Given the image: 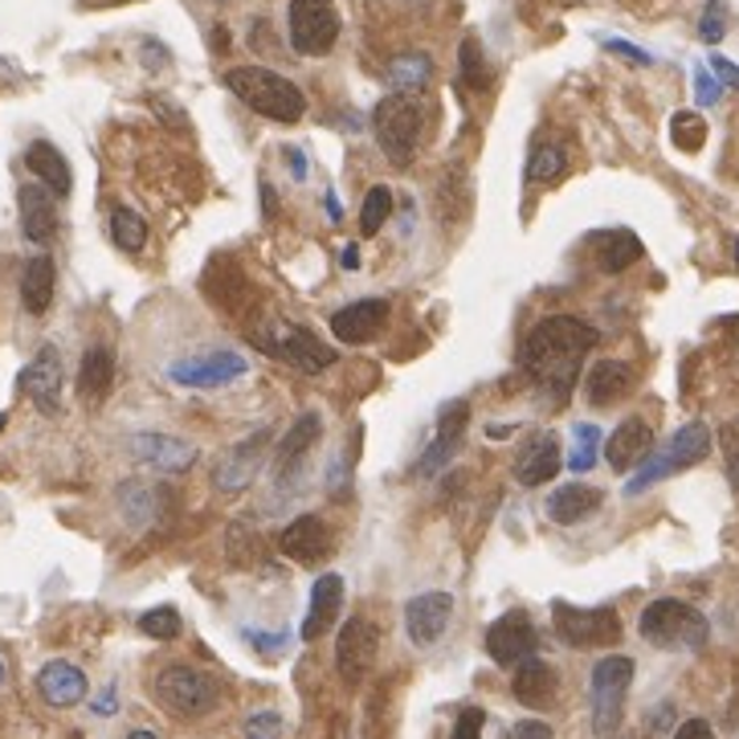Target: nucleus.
Returning a JSON list of instances; mask_svg holds the SVG:
<instances>
[{
	"instance_id": "nucleus-1",
	"label": "nucleus",
	"mask_w": 739,
	"mask_h": 739,
	"mask_svg": "<svg viewBox=\"0 0 739 739\" xmlns=\"http://www.w3.org/2000/svg\"><path fill=\"white\" fill-rule=\"evenodd\" d=\"M592 344H597V331L584 319H577V315H548L524 339L519 363H524L527 377L536 380V389L548 392L551 404H564Z\"/></svg>"
},
{
	"instance_id": "nucleus-2",
	"label": "nucleus",
	"mask_w": 739,
	"mask_h": 739,
	"mask_svg": "<svg viewBox=\"0 0 739 739\" xmlns=\"http://www.w3.org/2000/svg\"><path fill=\"white\" fill-rule=\"evenodd\" d=\"M225 86L237 98H242L245 107L257 110L262 119L298 123V119H303V110H307V98H303V91H298L295 82L283 78V74H274V70H266V66L229 70Z\"/></svg>"
},
{
	"instance_id": "nucleus-3",
	"label": "nucleus",
	"mask_w": 739,
	"mask_h": 739,
	"mask_svg": "<svg viewBox=\"0 0 739 739\" xmlns=\"http://www.w3.org/2000/svg\"><path fill=\"white\" fill-rule=\"evenodd\" d=\"M637 633H642L650 645H658V650H703L711 630H707V617H703L695 605L674 601V597H662V601H650V605L642 609Z\"/></svg>"
},
{
	"instance_id": "nucleus-4",
	"label": "nucleus",
	"mask_w": 739,
	"mask_h": 739,
	"mask_svg": "<svg viewBox=\"0 0 739 739\" xmlns=\"http://www.w3.org/2000/svg\"><path fill=\"white\" fill-rule=\"evenodd\" d=\"M421 127H425V110H421L418 98L409 95L380 98L377 110H372V131H377V144L392 168L413 163L421 144Z\"/></svg>"
},
{
	"instance_id": "nucleus-5",
	"label": "nucleus",
	"mask_w": 739,
	"mask_h": 739,
	"mask_svg": "<svg viewBox=\"0 0 739 739\" xmlns=\"http://www.w3.org/2000/svg\"><path fill=\"white\" fill-rule=\"evenodd\" d=\"M156 699L168 715H180V719H201L217 707V683L197 666H184V662H168L160 674H156Z\"/></svg>"
},
{
	"instance_id": "nucleus-6",
	"label": "nucleus",
	"mask_w": 739,
	"mask_h": 739,
	"mask_svg": "<svg viewBox=\"0 0 739 739\" xmlns=\"http://www.w3.org/2000/svg\"><path fill=\"white\" fill-rule=\"evenodd\" d=\"M551 625L560 633V642L572 645V650H601V645H617L621 642V617L617 609H580L568 605V601H556L551 605Z\"/></svg>"
},
{
	"instance_id": "nucleus-7",
	"label": "nucleus",
	"mask_w": 739,
	"mask_h": 739,
	"mask_svg": "<svg viewBox=\"0 0 739 739\" xmlns=\"http://www.w3.org/2000/svg\"><path fill=\"white\" fill-rule=\"evenodd\" d=\"M630 683H633V658L613 654V658H601L597 666H592L589 699H592V727H597V736L617 731Z\"/></svg>"
},
{
	"instance_id": "nucleus-8",
	"label": "nucleus",
	"mask_w": 739,
	"mask_h": 739,
	"mask_svg": "<svg viewBox=\"0 0 739 739\" xmlns=\"http://www.w3.org/2000/svg\"><path fill=\"white\" fill-rule=\"evenodd\" d=\"M339 38L336 0H291V45L303 57L331 54Z\"/></svg>"
},
{
	"instance_id": "nucleus-9",
	"label": "nucleus",
	"mask_w": 739,
	"mask_h": 739,
	"mask_svg": "<svg viewBox=\"0 0 739 739\" xmlns=\"http://www.w3.org/2000/svg\"><path fill=\"white\" fill-rule=\"evenodd\" d=\"M250 372L242 351H209V356H189V360L168 363V380L184 389H225L233 380Z\"/></svg>"
},
{
	"instance_id": "nucleus-10",
	"label": "nucleus",
	"mask_w": 739,
	"mask_h": 739,
	"mask_svg": "<svg viewBox=\"0 0 739 739\" xmlns=\"http://www.w3.org/2000/svg\"><path fill=\"white\" fill-rule=\"evenodd\" d=\"M380 650V630L368 617H348L336 642V671L348 686H360Z\"/></svg>"
},
{
	"instance_id": "nucleus-11",
	"label": "nucleus",
	"mask_w": 739,
	"mask_h": 739,
	"mask_svg": "<svg viewBox=\"0 0 739 739\" xmlns=\"http://www.w3.org/2000/svg\"><path fill=\"white\" fill-rule=\"evenodd\" d=\"M486 654L498 662V666H519L536 654V625L524 609H511L486 630Z\"/></svg>"
},
{
	"instance_id": "nucleus-12",
	"label": "nucleus",
	"mask_w": 739,
	"mask_h": 739,
	"mask_svg": "<svg viewBox=\"0 0 739 739\" xmlns=\"http://www.w3.org/2000/svg\"><path fill=\"white\" fill-rule=\"evenodd\" d=\"M266 450H270V433H254L245 445H233L221 462H217L213 471V486L217 490H225V495H242V490H250L257 478V471H262V462H266Z\"/></svg>"
},
{
	"instance_id": "nucleus-13",
	"label": "nucleus",
	"mask_w": 739,
	"mask_h": 739,
	"mask_svg": "<svg viewBox=\"0 0 739 739\" xmlns=\"http://www.w3.org/2000/svg\"><path fill=\"white\" fill-rule=\"evenodd\" d=\"M131 454H135V462H144L148 471L184 474L197 466L201 450H197L192 442H184V437H172V433H135Z\"/></svg>"
},
{
	"instance_id": "nucleus-14",
	"label": "nucleus",
	"mask_w": 739,
	"mask_h": 739,
	"mask_svg": "<svg viewBox=\"0 0 739 739\" xmlns=\"http://www.w3.org/2000/svg\"><path fill=\"white\" fill-rule=\"evenodd\" d=\"M454 617V597L450 592H418L404 605V633L413 645H433L442 642V633L450 630Z\"/></svg>"
},
{
	"instance_id": "nucleus-15",
	"label": "nucleus",
	"mask_w": 739,
	"mask_h": 739,
	"mask_svg": "<svg viewBox=\"0 0 739 739\" xmlns=\"http://www.w3.org/2000/svg\"><path fill=\"white\" fill-rule=\"evenodd\" d=\"M262 348L274 351L278 360H286L291 368H298V372H307V377H315V372L336 363V348H327L323 339H315L310 331H303V327H283V336L262 339Z\"/></svg>"
},
{
	"instance_id": "nucleus-16",
	"label": "nucleus",
	"mask_w": 739,
	"mask_h": 739,
	"mask_svg": "<svg viewBox=\"0 0 739 739\" xmlns=\"http://www.w3.org/2000/svg\"><path fill=\"white\" fill-rule=\"evenodd\" d=\"M466 425H471V404L454 401L450 409H442V418H437V433H433L430 450L418 457L413 474H418V478H430V474L442 471L445 462L462 450V433H466Z\"/></svg>"
},
{
	"instance_id": "nucleus-17",
	"label": "nucleus",
	"mask_w": 739,
	"mask_h": 739,
	"mask_svg": "<svg viewBox=\"0 0 739 739\" xmlns=\"http://www.w3.org/2000/svg\"><path fill=\"white\" fill-rule=\"evenodd\" d=\"M17 384L41 413H57L62 409V356H57V348H41L25 363V372H21Z\"/></svg>"
},
{
	"instance_id": "nucleus-18",
	"label": "nucleus",
	"mask_w": 739,
	"mask_h": 739,
	"mask_svg": "<svg viewBox=\"0 0 739 739\" xmlns=\"http://www.w3.org/2000/svg\"><path fill=\"white\" fill-rule=\"evenodd\" d=\"M278 548L291 560H298V564H323L327 551H331V531H327V524H323L319 515H298L295 524L283 527Z\"/></svg>"
},
{
	"instance_id": "nucleus-19",
	"label": "nucleus",
	"mask_w": 739,
	"mask_h": 739,
	"mask_svg": "<svg viewBox=\"0 0 739 739\" xmlns=\"http://www.w3.org/2000/svg\"><path fill=\"white\" fill-rule=\"evenodd\" d=\"M389 319V303L384 298H360V303H348L331 315V331H336L339 344H368Z\"/></svg>"
},
{
	"instance_id": "nucleus-20",
	"label": "nucleus",
	"mask_w": 739,
	"mask_h": 739,
	"mask_svg": "<svg viewBox=\"0 0 739 739\" xmlns=\"http://www.w3.org/2000/svg\"><path fill=\"white\" fill-rule=\"evenodd\" d=\"M515 483L519 486H543L560 474V442L556 433H536L531 442L515 454Z\"/></svg>"
},
{
	"instance_id": "nucleus-21",
	"label": "nucleus",
	"mask_w": 739,
	"mask_h": 739,
	"mask_svg": "<svg viewBox=\"0 0 739 739\" xmlns=\"http://www.w3.org/2000/svg\"><path fill=\"white\" fill-rule=\"evenodd\" d=\"M339 605H344V580L336 572H323L315 584H310V601H307V617H303V642H315L339 621Z\"/></svg>"
},
{
	"instance_id": "nucleus-22",
	"label": "nucleus",
	"mask_w": 739,
	"mask_h": 739,
	"mask_svg": "<svg viewBox=\"0 0 739 739\" xmlns=\"http://www.w3.org/2000/svg\"><path fill=\"white\" fill-rule=\"evenodd\" d=\"M323 433V418L319 413H303V418H295V425L283 433V442L274 445V474L278 478H295L298 466H303V457L315 450V442H319Z\"/></svg>"
},
{
	"instance_id": "nucleus-23",
	"label": "nucleus",
	"mask_w": 739,
	"mask_h": 739,
	"mask_svg": "<svg viewBox=\"0 0 739 739\" xmlns=\"http://www.w3.org/2000/svg\"><path fill=\"white\" fill-rule=\"evenodd\" d=\"M38 695L50 707H74L86 699V674L74 662H45L38 671Z\"/></svg>"
},
{
	"instance_id": "nucleus-24",
	"label": "nucleus",
	"mask_w": 739,
	"mask_h": 739,
	"mask_svg": "<svg viewBox=\"0 0 739 739\" xmlns=\"http://www.w3.org/2000/svg\"><path fill=\"white\" fill-rule=\"evenodd\" d=\"M650 445H654V433H650V425H645L642 418H625L617 430L609 433L605 462L613 466V471H630V466H637V462L650 454Z\"/></svg>"
},
{
	"instance_id": "nucleus-25",
	"label": "nucleus",
	"mask_w": 739,
	"mask_h": 739,
	"mask_svg": "<svg viewBox=\"0 0 739 739\" xmlns=\"http://www.w3.org/2000/svg\"><path fill=\"white\" fill-rule=\"evenodd\" d=\"M21 229H25V237L33 245H50L57 233V209H54V197L50 189H38V184H25L21 189Z\"/></svg>"
},
{
	"instance_id": "nucleus-26",
	"label": "nucleus",
	"mask_w": 739,
	"mask_h": 739,
	"mask_svg": "<svg viewBox=\"0 0 739 739\" xmlns=\"http://www.w3.org/2000/svg\"><path fill=\"white\" fill-rule=\"evenodd\" d=\"M556 671H551L548 662L539 658H527L519 662V671H515V699L524 703V707H536V711H543V707H551L556 703Z\"/></svg>"
},
{
	"instance_id": "nucleus-27",
	"label": "nucleus",
	"mask_w": 739,
	"mask_h": 739,
	"mask_svg": "<svg viewBox=\"0 0 739 739\" xmlns=\"http://www.w3.org/2000/svg\"><path fill=\"white\" fill-rule=\"evenodd\" d=\"M597 507H601V490H597V486L568 483L548 498V519L560 527H572L580 524V519H589Z\"/></svg>"
},
{
	"instance_id": "nucleus-28",
	"label": "nucleus",
	"mask_w": 739,
	"mask_h": 739,
	"mask_svg": "<svg viewBox=\"0 0 739 739\" xmlns=\"http://www.w3.org/2000/svg\"><path fill=\"white\" fill-rule=\"evenodd\" d=\"M633 384V368L621 360H601L592 363L589 372V404L597 409H609V404H617Z\"/></svg>"
},
{
	"instance_id": "nucleus-29",
	"label": "nucleus",
	"mask_w": 739,
	"mask_h": 739,
	"mask_svg": "<svg viewBox=\"0 0 739 739\" xmlns=\"http://www.w3.org/2000/svg\"><path fill=\"white\" fill-rule=\"evenodd\" d=\"M25 163L29 172L41 176V184L54 192V197H66L70 189H74V180H70V163L66 156L54 148V144H45V139H38L33 148L25 151Z\"/></svg>"
},
{
	"instance_id": "nucleus-30",
	"label": "nucleus",
	"mask_w": 739,
	"mask_h": 739,
	"mask_svg": "<svg viewBox=\"0 0 739 739\" xmlns=\"http://www.w3.org/2000/svg\"><path fill=\"white\" fill-rule=\"evenodd\" d=\"M110 384H115V356H110V348H91L86 356H82V368H78V397L82 401L98 404L103 397L110 392Z\"/></svg>"
},
{
	"instance_id": "nucleus-31",
	"label": "nucleus",
	"mask_w": 739,
	"mask_h": 739,
	"mask_svg": "<svg viewBox=\"0 0 739 739\" xmlns=\"http://www.w3.org/2000/svg\"><path fill=\"white\" fill-rule=\"evenodd\" d=\"M54 286H57L54 262H50L45 254H38L25 266V274H21V303H25L29 315H45V310H50V303H54Z\"/></svg>"
},
{
	"instance_id": "nucleus-32",
	"label": "nucleus",
	"mask_w": 739,
	"mask_h": 739,
	"mask_svg": "<svg viewBox=\"0 0 739 739\" xmlns=\"http://www.w3.org/2000/svg\"><path fill=\"white\" fill-rule=\"evenodd\" d=\"M662 454H666L674 474L686 471V466H695V462H703V457L711 454V430L703 421H690V425H683V430L674 433Z\"/></svg>"
},
{
	"instance_id": "nucleus-33",
	"label": "nucleus",
	"mask_w": 739,
	"mask_h": 739,
	"mask_svg": "<svg viewBox=\"0 0 739 739\" xmlns=\"http://www.w3.org/2000/svg\"><path fill=\"white\" fill-rule=\"evenodd\" d=\"M160 498H163V490L151 483H123L119 486V507L131 527H148L151 519H156V511H160Z\"/></svg>"
},
{
	"instance_id": "nucleus-34",
	"label": "nucleus",
	"mask_w": 739,
	"mask_h": 739,
	"mask_svg": "<svg viewBox=\"0 0 739 739\" xmlns=\"http://www.w3.org/2000/svg\"><path fill=\"white\" fill-rule=\"evenodd\" d=\"M433 78V62L430 54H397L389 62V82L397 86V95H413V91H425V82Z\"/></svg>"
},
{
	"instance_id": "nucleus-35",
	"label": "nucleus",
	"mask_w": 739,
	"mask_h": 739,
	"mask_svg": "<svg viewBox=\"0 0 739 739\" xmlns=\"http://www.w3.org/2000/svg\"><path fill=\"white\" fill-rule=\"evenodd\" d=\"M110 242L127 250V254H139L148 245V221L135 209H127V204H115L110 209Z\"/></svg>"
},
{
	"instance_id": "nucleus-36",
	"label": "nucleus",
	"mask_w": 739,
	"mask_h": 739,
	"mask_svg": "<svg viewBox=\"0 0 739 739\" xmlns=\"http://www.w3.org/2000/svg\"><path fill=\"white\" fill-rule=\"evenodd\" d=\"M671 139L678 151H699L707 144V123L699 110H678L671 119Z\"/></svg>"
},
{
	"instance_id": "nucleus-37",
	"label": "nucleus",
	"mask_w": 739,
	"mask_h": 739,
	"mask_svg": "<svg viewBox=\"0 0 739 739\" xmlns=\"http://www.w3.org/2000/svg\"><path fill=\"white\" fill-rule=\"evenodd\" d=\"M572 454H568V471H592V462H597V454H601V430L597 425H589V421H580L577 430H572Z\"/></svg>"
},
{
	"instance_id": "nucleus-38",
	"label": "nucleus",
	"mask_w": 739,
	"mask_h": 739,
	"mask_svg": "<svg viewBox=\"0 0 739 739\" xmlns=\"http://www.w3.org/2000/svg\"><path fill=\"white\" fill-rule=\"evenodd\" d=\"M568 168V151L560 144H539L531 163H527V176L539 180V184H551V180H560Z\"/></svg>"
},
{
	"instance_id": "nucleus-39",
	"label": "nucleus",
	"mask_w": 739,
	"mask_h": 739,
	"mask_svg": "<svg viewBox=\"0 0 739 739\" xmlns=\"http://www.w3.org/2000/svg\"><path fill=\"white\" fill-rule=\"evenodd\" d=\"M389 213H392V192L384 189V184L368 189V197H363V209H360V233H363V237L380 233V229H384V221H389Z\"/></svg>"
},
{
	"instance_id": "nucleus-40",
	"label": "nucleus",
	"mask_w": 739,
	"mask_h": 739,
	"mask_svg": "<svg viewBox=\"0 0 739 739\" xmlns=\"http://www.w3.org/2000/svg\"><path fill=\"white\" fill-rule=\"evenodd\" d=\"M605 257H601V266L609 270V274H621V270L630 266V262H637L642 257V242L633 237V233H613V237H605Z\"/></svg>"
},
{
	"instance_id": "nucleus-41",
	"label": "nucleus",
	"mask_w": 739,
	"mask_h": 739,
	"mask_svg": "<svg viewBox=\"0 0 739 739\" xmlns=\"http://www.w3.org/2000/svg\"><path fill=\"white\" fill-rule=\"evenodd\" d=\"M457 62H462V78L471 82L474 91H486V86H490V70H486L483 45H478L474 38L462 41V50H457Z\"/></svg>"
},
{
	"instance_id": "nucleus-42",
	"label": "nucleus",
	"mask_w": 739,
	"mask_h": 739,
	"mask_svg": "<svg viewBox=\"0 0 739 739\" xmlns=\"http://www.w3.org/2000/svg\"><path fill=\"white\" fill-rule=\"evenodd\" d=\"M139 633H148L156 642H172L176 633H180V613H176L172 605L148 609V613L139 617Z\"/></svg>"
},
{
	"instance_id": "nucleus-43",
	"label": "nucleus",
	"mask_w": 739,
	"mask_h": 739,
	"mask_svg": "<svg viewBox=\"0 0 739 739\" xmlns=\"http://www.w3.org/2000/svg\"><path fill=\"white\" fill-rule=\"evenodd\" d=\"M724 33H727V4L724 0H711L699 17V38L707 41V45H719Z\"/></svg>"
},
{
	"instance_id": "nucleus-44",
	"label": "nucleus",
	"mask_w": 739,
	"mask_h": 739,
	"mask_svg": "<svg viewBox=\"0 0 739 739\" xmlns=\"http://www.w3.org/2000/svg\"><path fill=\"white\" fill-rule=\"evenodd\" d=\"M719 442H724V457H727V483H731V490H739V418L727 421Z\"/></svg>"
},
{
	"instance_id": "nucleus-45",
	"label": "nucleus",
	"mask_w": 739,
	"mask_h": 739,
	"mask_svg": "<svg viewBox=\"0 0 739 739\" xmlns=\"http://www.w3.org/2000/svg\"><path fill=\"white\" fill-rule=\"evenodd\" d=\"M245 739H283V719L274 711H257L245 719Z\"/></svg>"
},
{
	"instance_id": "nucleus-46",
	"label": "nucleus",
	"mask_w": 739,
	"mask_h": 739,
	"mask_svg": "<svg viewBox=\"0 0 739 739\" xmlns=\"http://www.w3.org/2000/svg\"><path fill=\"white\" fill-rule=\"evenodd\" d=\"M483 724H486V711H483V707H471V711H462V715H457L454 739H483Z\"/></svg>"
},
{
	"instance_id": "nucleus-47",
	"label": "nucleus",
	"mask_w": 739,
	"mask_h": 739,
	"mask_svg": "<svg viewBox=\"0 0 739 739\" xmlns=\"http://www.w3.org/2000/svg\"><path fill=\"white\" fill-rule=\"evenodd\" d=\"M695 95H699V107H715L719 103V78L707 66L695 70Z\"/></svg>"
},
{
	"instance_id": "nucleus-48",
	"label": "nucleus",
	"mask_w": 739,
	"mask_h": 739,
	"mask_svg": "<svg viewBox=\"0 0 739 739\" xmlns=\"http://www.w3.org/2000/svg\"><path fill=\"white\" fill-rule=\"evenodd\" d=\"M605 50H609V54L630 57V62H637V66H650V62H654V57L645 54V50H637V45H630V41H617V38H609V41H605Z\"/></svg>"
},
{
	"instance_id": "nucleus-49",
	"label": "nucleus",
	"mask_w": 739,
	"mask_h": 739,
	"mask_svg": "<svg viewBox=\"0 0 739 739\" xmlns=\"http://www.w3.org/2000/svg\"><path fill=\"white\" fill-rule=\"evenodd\" d=\"M711 74L724 82V86L739 91V66H736V62H727V57H711Z\"/></svg>"
},
{
	"instance_id": "nucleus-50",
	"label": "nucleus",
	"mask_w": 739,
	"mask_h": 739,
	"mask_svg": "<svg viewBox=\"0 0 739 739\" xmlns=\"http://www.w3.org/2000/svg\"><path fill=\"white\" fill-rule=\"evenodd\" d=\"M511 739H556V736H551L548 724H539V719H524V724H515Z\"/></svg>"
},
{
	"instance_id": "nucleus-51",
	"label": "nucleus",
	"mask_w": 739,
	"mask_h": 739,
	"mask_svg": "<svg viewBox=\"0 0 739 739\" xmlns=\"http://www.w3.org/2000/svg\"><path fill=\"white\" fill-rule=\"evenodd\" d=\"M674 739H715V731L707 719H686V724L674 731Z\"/></svg>"
},
{
	"instance_id": "nucleus-52",
	"label": "nucleus",
	"mask_w": 739,
	"mask_h": 739,
	"mask_svg": "<svg viewBox=\"0 0 739 739\" xmlns=\"http://www.w3.org/2000/svg\"><path fill=\"white\" fill-rule=\"evenodd\" d=\"M286 160H291V172H295V180H307V156L303 151H286Z\"/></svg>"
},
{
	"instance_id": "nucleus-53",
	"label": "nucleus",
	"mask_w": 739,
	"mask_h": 739,
	"mask_svg": "<svg viewBox=\"0 0 739 739\" xmlns=\"http://www.w3.org/2000/svg\"><path fill=\"white\" fill-rule=\"evenodd\" d=\"M115 707H119V699H115V690L107 686V690H103V695L95 699V711L98 715H115Z\"/></svg>"
},
{
	"instance_id": "nucleus-54",
	"label": "nucleus",
	"mask_w": 739,
	"mask_h": 739,
	"mask_svg": "<svg viewBox=\"0 0 739 739\" xmlns=\"http://www.w3.org/2000/svg\"><path fill=\"white\" fill-rule=\"evenodd\" d=\"M327 217H331V221H344V209H339L336 192H327Z\"/></svg>"
},
{
	"instance_id": "nucleus-55",
	"label": "nucleus",
	"mask_w": 739,
	"mask_h": 739,
	"mask_svg": "<svg viewBox=\"0 0 739 739\" xmlns=\"http://www.w3.org/2000/svg\"><path fill=\"white\" fill-rule=\"evenodd\" d=\"M344 266L356 270V266H360V254H356V250H344Z\"/></svg>"
},
{
	"instance_id": "nucleus-56",
	"label": "nucleus",
	"mask_w": 739,
	"mask_h": 739,
	"mask_svg": "<svg viewBox=\"0 0 739 739\" xmlns=\"http://www.w3.org/2000/svg\"><path fill=\"white\" fill-rule=\"evenodd\" d=\"M127 739H156V731H148V727H135V731Z\"/></svg>"
},
{
	"instance_id": "nucleus-57",
	"label": "nucleus",
	"mask_w": 739,
	"mask_h": 739,
	"mask_svg": "<svg viewBox=\"0 0 739 739\" xmlns=\"http://www.w3.org/2000/svg\"><path fill=\"white\" fill-rule=\"evenodd\" d=\"M9 683V666H4V658H0V686Z\"/></svg>"
},
{
	"instance_id": "nucleus-58",
	"label": "nucleus",
	"mask_w": 739,
	"mask_h": 739,
	"mask_svg": "<svg viewBox=\"0 0 739 739\" xmlns=\"http://www.w3.org/2000/svg\"><path fill=\"white\" fill-rule=\"evenodd\" d=\"M736 266H739V237H736Z\"/></svg>"
},
{
	"instance_id": "nucleus-59",
	"label": "nucleus",
	"mask_w": 739,
	"mask_h": 739,
	"mask_svg": "<svg viewBox=\"0 0 739 739\" xmlns=\"http://www.w3.org/2000/svg\"><path fill=\"white\" fill-rule=\"evenodd\" d=\"M409 4H430V0H409Z\"/></svg>"
},
{
	"instance_id": "nucleus-60",
	"label": "nucleus",
	"mask_w": 739,
	"mask_h": 739,
	"mask_svg": "<svg viewBox=\"0 0 739 739\" xmlns=\"http://www.w3.org/2000/svg\"><path fill=\"white\" fill-rule=\"evenodd\" d=\"M0 430H4V418H0Z\"/></svg>"
}]
</instances>
